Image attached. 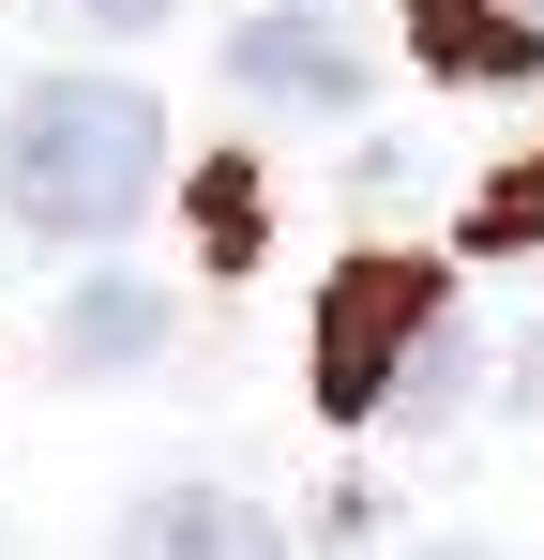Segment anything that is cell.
<instances>
[{
  "instance_id": "6da1fadb",
  "label": "cell",
  "mask_w": 544,
  "mask_h": 560,
  "mask_svg": "<svg viewBox=\"0 0 544 560\" xmlns=\"http://www.w3.org/2000/svg\"><path fill=\"white\" fill-rule=\"evenodd\" d=\"M167 197V106L137 77H31L0 106V212L46 228V243H121L137 212Z\"/></svg>"
},
{
  "instance_id": "7a4b0ae2",
  "label": "cell",
  "mask_w": 544,
  "mask_h": 560,
  "mask_svg": "<svg viewBox=\"0 0 544 560\" xmlns=\"http://www.w3.org/2000/svg\"><path fill=\"white\" fill-rule=\"evenodd\" d=\"M453 334V288L439 258H393V243H363L348 273L318 288V334H303V378H318V409L333 424H393V394H409V364Z\"/></svg>"
},
{
  "instance_id": "3957f363",
  "label": "cell",
  "mask_w": 544,
  "mask_h": 560,
  "mask_svg": "<svg viewBox=\"0 0 544 560\" xmlns=\"http://www.w3.org/2000/svg\"><path fill=\"white\" fill-rule=\"evenodd\" d=\"M227 92H243V106H287V121H348V106H363V31L272 0V15L227 31Z\"/></svg>"
},
{
  "instance_id": "277c9868",
  "label": "cell",
  "mask_w": 544,
  "mask_h": 560,
  "mask_svg": "<svg viewBox=\"0 0 544 560\" xmlns=\"http://www.w3.org/2000/svg\"><path fill=\"white\" fill-rule=\"evenodd\" d=\"M106 560H303V546L272 530L243 485H197V469H181V485H137V500H121Z\"/></svg>"
},
{
  "instance_id": "5b68a950",
  "label": "cell",
  "mask_w": 544,
  "mask_h": 560,
  "mask_svg": "<svg viewBox=\"0 0 544 560\" xmlns=\"http://www.w3.org/2000/svg\"><path fill=\"white\" fill-rule=\"evenodd\" d=\"M393 31H409V61L439 92H530L544 77V31L515 0H393Z\"/></svg>"
},
{
  "instance_id": "8992f818",
  "label": "cell",
  "mask_w": 544,
  "mask_h": 560,
  "mask_svg": "<svg viewBox=\"0 0 544 560\" xmlns=\"http://www.w3.org/2000/svg\"><path fill=\"white\" fill-rule=\"evenodd\" d=\"M167 318H181V303H167L152 273H76V288H61V318H46V349H61L76 378H121V364L167 349Z\"/></svg>"
},
{
  "instance_id": "52a82bcc",
  "label": "cell",
  "mask_w": 544,
  "mask_h": 560,
  "mask_svg": "<svg viewBox=\"0 0 544 560\" xmlns=\"http://www.w3.org/2000/svg\"><path fill=\"white\" fill-rule=\"evenodd\" d=\"M469 258H544V152L469 183Z\"/></svg>"
},
{
  "instance_id": "ba28073f",
  "label": "cell",
  "mask_w": 544,
  "mask_h": 560,
  "mask_svg": "<svg viewBox=\"0 0 544 560\" xmlns=\"http://www.w3.org/2000/svg\"><path fill=\"white\" fill-rule=\"evenodd\" d=\"M197 228H212V258H258L272 212H258V183H212V197H197Z\"/></svg>"
},
{
  "instance_id": "9c48e42d",
  "label": "cell",
  "mask_w": 544,
  "mask_h": 560,
  "mask_svg": "<svg viewBox=\"0 0 544 560\" xmlns=\"http://www.w3.org/2000/svg\"><path fill=\"white\" fill-rule=\"evenodd\" d=\"M76 15H91V31H121V46H137V31H167L181 0H76Z\"/></svg>"
},
{
  "instance_id": "30bf717a",
  "label": "cell",
  "mask_w": 544,
  "mask_h": 560,
  "mask_svg": "<svg viewBox=\"0 0 544 560\" xmlns=\"http://www.w3.org/2000/svg\"><path fill=\"white\" fill-rule=\"evenodd\" d=\"M515 409H530V424H544V318H530V334H515Z\"/></svg>"
},
{
  "instance_id": "8fae6325",
  "label": "cell",
  "mask_w": 544,
  "mask_h": 560,
  "mask_svg": "<svg viewBox=\"0 0 544 560\" xmlns=\"http://www.w3.org/2000/svg\"><path fill=\"white\" fill-rule=\"evenodd\" d=\"M409 560H515V546H484V530H439V546H409Z\"/></svg>"
},
{
  "instance_id": "7c38bea8",
  "label": "cell",
  "mask_w": 544,
  "mask_h": 560,
  "mask_svg": "<svg viewBox=\"0 0 544 560\" xmlns=\"http://www.w3.org/2000/svg\"><path fill=\"white\" fill-rule=\"evenodd\" d=\"M515 15H544V0H515Z\"/></svg>"
}]
</instances>
